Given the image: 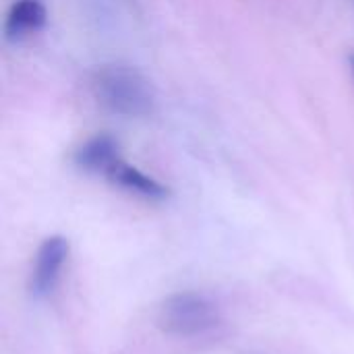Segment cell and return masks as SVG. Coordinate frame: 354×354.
<instances>
[{
  "label": "cell",
  "mask_w": 354,
  "mask_h": 354,
  "mask_svg": "<svg viewBox=\"0 0 354 354\" xmlns=\"http://www.w3.org/2000/svg\"><path fill=\"white\" fill-rule=\"evenodd\" d=\"M351 71H353L354 75V54H351Z\"/></svg>",
  "instance_id": "52a82bcc"
},
{
  "label": "cell",
  "mask_w": 354,
  "mask_h": 354,
  "mask_svg": "<svg viewBox=\"0 0 354 354\" xmlns=\"http://www.w3.org/2000/svg\"><path fill=\"white\" fill-rule=\"evenodd\" d=\"M160 328L172 336H199L218 326V311L209 299L197 292H178L160 309Z\"/></svg>",
  "instance_id": "7a4b0ae2"
},
{
  "label": "cell",
  "mask_w": 354,
  "mask_h": 354,
  "mask_svg": "<svg viewBox=\"0 0 354 354\" xmlns=\"http://www.w3.org/2000/svg\"><path fill=\"white\" fill-rule=\"evenodd\" d=\"M120 160L118 153V141L112 135H95L87 139L73 156V162L77 168L93 174H104Z\"/></svg>",
  "instance_id": "5b68a950"
},
{
  "label": "cell",
  "mask_w": 354,
  "mask_h": 354,
  "mask_svg": "<svg viewBox=\"0 0 354 354\" xmlns=\"http://www.w3.org/2000/svg\"><path fill=\"white\" fill-rule=\"evenodd\" d=\"M68 257V241L64 236H50L41 243L35 255V268L31 274V295L35 299H46L58 284L60 270Z\"/></svg>",
  "instance_id": "3957f363"
},
{
  "label": "cell",
  "mask_w": 354,
  "mask_h": 354,
  "mask_svg": "<svg viewBox=\"0 0 354 354\" xmlns=\"http://www.w3.org/2000/svg\"><path fill=\"white\" fill-rule=\"evenodd\" d=\"M48 23V10L39 0H17L4 21V37L12 44L41 31Z\"/></svg>",
  "instance_id": "277c9868"
},
{
  "label": "cell",
  "mask_w": 354,
  "mask_h": 354,
  "mask_svg": "<svg viewBox=\"0 0 354 354\" xmlns=\"http://www.w3.org/2000/svg\"><path fill=\"white\" fill-rule=\"evenodd\" d=\"M106 178L112 185H116V187H120V189H124L129 193H135L139 197H145V199H166L170 195L168 187H164L160 180L147 176L139 168L131 166L122 158L106 172Z\"/></svg>",
  "instance_id": "8992f818"
},
{
  "label": "cell",
  "mask_w": 354,
  "mask_h": 354,
  "mask_svg": "<svg viewBox=\"0 0 354 354\" xmlns=\"http://www.w3.org/2000/svg\"><path fill=\"white\" fill-rule=\"evenodd\" d=\"M91 91L106 110L127 118L149 116L156 106L149 79L133 66H100L91 75Z\"/></svg>",
  "instance_id": "6da1fadb"
}]
</instances>
